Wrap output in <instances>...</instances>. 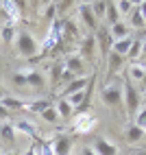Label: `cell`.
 <instances>
[{"instance_id": "obj_1", "label": "cell", "mask_w": 146, "mask_h": 155, "mask_svg": "<svg viewBox=\"0 0 146 155\" xmlns=\"http://www.w3.org/2000/svg\"><path fill=\"white\" fill-rule=\"evenodd\" d=\"M100 98H102V103H105L107 107H113V109L122 107V83L118 79H113L107 85H102Z\"/></svg>"}, {"instance_id": "obj_2", "label": "cell", "mask_w": 146, "mask_h": 155, "mask_svg": "<svg viewBox=\"0 0 146 155\" xmlns=\"http://www.w3.org/2000/svg\"><path fill=\"white\" fill-rule=\"evenodd\" d=\"M15 46H18V53L22 57H26V59L37 57V42H35V37L31 35L28 31H18Z\"/></svg>"}, {"instance_id": "obj_3", "label": "cell", "mask_w": 146, "mask_h": 155, "mask_svg": "<svg viewBox=\"0 0 146 155\" xmlns=\"http://www.w3.org/2000/svg\"><path fill=\"white\" fill-rule=\"evenodd\" d=\"M122 105L127 107V116H135L140 109V92L131 81L122 83Z\"/></svg>"}, {"instance_id": "obj_4", "label": "cell", "mask_w": 146, "mask_h": 155, "mask_svg": "<svg viewBox=\"0 0 146 155\" xmlns=\"http://www.w3.org/2000/svg\"><path fill=\"white\" fill-rule=\"evenodd\" d=\"M72 144H74V138L68 136V133H61L50 142V149H53V155H70Z\"/></svg>"}, {"instance_id": "obj_5", "label": "cell", "mask_w": 146, "mask_h": 155, "mask_svg": "<svg viewBox=\"0 0 146 155\" xmlns=\"http://www.w3.org/2000/svg\"><path fill=\"white\" fill-rule=\"evenodd\" d=\"M63 68L70 72V74H74L76 79H79V77H85V61L81 59V55H79V53H72L70 57H66Z\"/></svg>"}, {"instance_id": "obj_6", "label": "cell", "mask_w": 146, "mask_h": 155, "mask_svg": "<svg viewBox=\"0 0 146 155\" xmlns=\"http://www.w3.org/2000/svg\"><path fill=\"white\" fill-rule=\"evenodd\" d=\"M94 127H96V118L92 116V114H79V116L74 118V125H72V129H74L76 133H89Z\"/></svg>"}, {"instance_id": "obj_7", "label": "cell", "mask_w": 146, "mask_h": 155, "mask_svg": "<svg viewBox=\"0 0 146 155\" xmlns=\"http://www.w3.org/2000/svg\"><path fill=\"white\" fill-rule=\"evenodd\" d=\"M122 64H124V57H120V55H116V53H111V50H109V55H107V74H105V85L113 79V74H116V72H120Z\"/></svg>"}, {"instance_id": "obj_8", "label": "cell", "mask_w": 146, "mask_h": 155, "mask_svg": "<svg viewBox=\"0 0 146 155\" xmlns=\"http://www.w3.org/2000/svg\"><path fill=\"white\" fill-rule=\"evenodd\" d=\"M87 83H89L87 77H79V79H74V81H70V83L63 87V92H61L59 98H68V96H72V94H76V92H83V90L87 87Z\"/></svg>"}, {"instance_id": "obj_9", "label": "cell", "mask_w": 146, "mask_h": 155, "mask_svg": "<svg viewBox=\"0 0 146 155\" xmlns=\"http://www.w3.org/2000/svg\"><path fill=\"white\" fill-rule=\"evenodd\" d=\"M79 15H81L83 22H85V26H87V28H92V31H96V28H98V20L94 18L89 2H81V5H79Z\"/></svg>"}, {"instance_id": "obj_10", "label": "cell", "mask_w": 146, "mask_h": 155, "mask_svg": "<svg viewBox=\"0 0 146 155\" xmlns=\"http://www.w3.org/2000/svg\"><path fill=\"white\" fill-rule=\"evenodd\" d=\"M94 153L96 155H118V147L111 144L109 140H105L102 136H98L96 142H94Z\"/></svg>"}, {"instance_id": "obj_11", "label": "cell", "mask_w": 146, "mask_h": 155, "mask_svg": "<svg viewBox=\"0 0 146 155\" xmlns=\"http://www.w3.org/2000/svg\"><path fill=\"white\" fill-rule=\"evenodd\" d=\"M24 77H26V87H35V90H44L46 87V79L41 72L37 70H24Z\"/></svg>"}, {"instance_id": "obj_12", "label": "cell", "mask_w": 146, "mask_h": 155, "mask_svg": "<svg viewBox=\"0 0 146 155\" xmlns=\"http://www.w3.org/2000/svg\"><path fill=\"white\" fill-rule=\"evenodd\" d=\"M94 46H96V37H94V35H89V37L83 39V44L79 48V55H81L83 61H92L94 59Z\"/></svg>"}, {"instance_id": "obj_13", "label": "cell", "mask_w": 146, "mask_h": 155, "mask_svg": "<svg viewBox=\"0 0 146 155\" xmlns=\"http://www.w3.org/2000/svg\"><path fill=\"white\" fill-rule=\"evenodd\" d=\"M13 129H15V131H20V133H26V136H31V138H37V136H39L37 125H35V122H31V120H26V118L18 120L15 125H13Z\"/></svg>"}, {"instance_id": "obj_14", "label": "cell", "mask_w": 146, "mask_h": 155, "mask_svg": "<svg viewBox=\"0 0 146 155\" xmlns=\"http://www.w3.org/2000/svg\"><path fill=\"white\" fill-rule=\"evenodd\" d=\"M109 35H111V42H118V39H124V37H129V24L120 20L118 24L109 26Z\"/></svg>"}, {"instance_id": "obj_15", "label": "cell", "mask_w": 146, "mask_h": 155, "mask_svg": "<svg viewBox=\"0 0 146 155\" xmlns=\"http://www.w3.org/2000/svg\"><path fill=\"white\" fill-rule=\"evenodd\" d=\"M98 46H100V53L102 55H109V50H111V35H109V28H100L98 26Z\"/></svg>"}, {"instance_id": "obj_16", "label": "cell", "mask_w": 146, "mask_h": 155, "mask_svg": "<svg viewBox=\"0 0 146 155\" xmlns=\"http://www.w3.org/2000/svg\"><path fill=\"white\" fill-rule=\"evenodd\" d=\"M48 107H53V103H50V98H37V101H26V107L28 111H33V114H41L44 109Z\"/></svg>"}, {"instance_id": "obj_17", "label": "cell", "mask_w": 146, "mask_h": 155, "mask_svg": "<svg viewBox=\"0 0 146 155\" xmlns=\"http://www.w3.org/2000/svg\"><path fill=\"white\" fill-rule=\"evenodd\" d=\"M131 42H133L131 37L118 39V42H111V53H116V55H120V57L127 59V53H129V48H131Z\"/></svg>"}, {"instance_id": "obj_18", "label": "cell", "mask_w": 146, "mask_h": 155, "mask_svg": "<svg viewBox=\"0 0 146 155\" xmlns=\"http://www.w3.org/2000/svg\"><path fill=\"white\" fill-rule=\"evenodd\" d=\"M124 138H127L129 144H138V142L144 138V129H140L138 125H129L127 131H124Z\"/></svg>"}, {"instance_id": "obj_19", "label": "cell", "mask_w": 146, "mask_h": 155, "mask_svg": "<svg viewBox=\"0 0 146 155\" xmlns=\"http://www.w3.org/2000/svg\"><path fill=\"white\" fill-rule=\"evenodd\" d=\"M0 105H2L5 109H9V111H13V109H24L26 107V101L13 98V96H2V98H0Z\"/></svg>"}, {"instance_id": "obj_20", "label": "cell", "mask_w": 146, "mask_h": 155, "mask_svg": "<svg viewBox=\"0 0 146 155\" xmlns=\"http://www.w3.org/2000/svg\"><path fill=\"white\" fill-rule=\"evenodd\" d=\"M55 109H57V114H59V118H63V120H68V118L74 116V109H72V105H70L66 98H59Z\"/></svg>"}, {"instance_id": "obj_21", "label": "cell", "mask_w": 146, "mask_h": 155, "mask_svg": "<svg viewBox=\"0 0 146 155\" xmlns=\"http://www.w3.org/2000/svg\"><path fill=\"white\" fill-rule=\"evenodd\" d=\"M129 79H131V81H144V79H146V66H142V64H131V66H129Z\"/></svg>"}, {"instance_id": "obj_22", "label": "cell", "mask_w": 146, "mask_h": 155, "mask_svg": "<svg viewBox=\"0 0 146 155\" xmlns=\"http://www.w3.org/2000/svg\"><path fill=\"white\" fill-rule=\"evenodd\" d=\"M105 18H107V24L113 26L120 22V13H118V7L116 2H107V11H105Z\"/></svg>"}, {"instance_id": "obj_23", "label": "cell", "mask_w": 146, "mask_h": 155, "mask_svg": "<svg viewBox=\"0 0 146 155\" xmlns=\"http://www.w3.org/2000/svg\"><path fill=\"white\" fill-rule=\"evenodd\" d=\"M0 138H2V140H7V142H15V129H13V125H11V122H2V125H0Z\"/></svg>"}, {"instance_id": "obj_24", "label": "cell", "mask_w": 146, "mask_h": 155, "mask_svg": "<svg viewBox=\"0 0 146 155\" xmlns=\"http://www.w3.org/2000/svg\"><path fill=\"white\" fill-rule=\"evenodd\" d=\"M39 116H41V120H44V122H48V125H57V122L61 120L55 107H48V109H44V111L39 114Z\"/></svg>"}, {"instance_id": "obj_25", "label": "cell", "mask_w": 146, "mask_h": 155, "mask_svg": "<svg viewBox=\"0 0 146 155\" xmlns=\"http://www.w3.org/2000/svg\"><path fill=\"white\" fill-rule=\"evenodd\" d=\"M140 57H142V39H133L129 53H127V59L135 61V59H140Z\"/></svg>"}, {"instance_id": "obj_26", "label": "cell", "mask_w": 146, "mask_h": 155, "mask_svg": "<svg viewBox=\"0 0 146 155\" xmlns=\"http://www.w3.org/2000/svg\"><path fill=\"white\" fill-rule=\"evenodd\" d=\"M89 7H92V13H94V18H96V20L105 18V11H107V2H102V0H96V2H92Z\"/></svg>"}, {"instance_id": "obj_27", "label": "cell", "mask_w": 146, "mask_h": 155, "mask_svg": "<svg viewBox=\"0 0 146 155\" xmlns=\"http://www.w3.org/2000/svg\"><path fill=\"white\" fill-rule=\"evenodd\" d=\"M15 35H18L15 26H11V24H5V26H2V42H5V44L15 42Z\"/></svg>"}, {"instance_id": "obj_28", "label": "cell", "mask_w": 146, "mask_h": 155, "mask_svg": "<svg viewBox=\"0 0 146 155\" xmlns=\"http://www.w3.org/2000/svg\"><path fill=\"white\" fill-rule=\"evenodd\" d=\"M131 24L135 26V28H144L146 24H144V18H142V13H140V9H138V2H135V9L131 11Z\"/></svg>"}, {"instance_id": "obj_29", "label": "cell", "mask_w": 146, "mask_h": 155, "mask_svg": "<svg viewBox=\"0 0 146 155\" xmlns=\"http://www.w3.org/2000/svg\"><path fill=\"white\" fill-rule=\"evenodd\" d=\"M44 20H46V22H50V20L55 22V20H57V5L55 2H48L44 7Z\"/></svg>"}, {"instance_id": "obj_30", "label": "cell", "mask_w": 146, "mask_h": 155, "mask_svg": "<svg viewBox=\"0 0 146 155\" xmlns=\"http://www.w3.org/2000/svg\"><path fill=\"white\" fill-rule=\"evenodd\" d=\"M116 7H118V13L122 15V13H129L131 15V11L135 9V2H131V0H120V2H116Z\"/></svg>"}, {"instance_id": "obj_31", "label": "cell", "mask_w": 146, "mask_h": 155, "mask_svg": "<svg viewBox=\"0 0 146 155\" xmlns=\"http://www.w3.org/2000/svg\"><path fill=\"white\" fill-rule=\"evenodd\" d=\"M133 125H138L140 129H146V105L138 109V114H135V122Z\"/></svg>"}, {"instance_id": "obj_32", "label": "cell", "mask_w": 146, "mask_h": 155, "mask_svg": "<svg viewBox=\"0 0 146 155\" xmlns=\"http://www.w3.org/2000/svg\"><path fill=\"white\" fill-rule=\"evenodd\" d=\"M13 83L18 87H26V77H24V72H15L13 74Z\"/></svg>"}, {"instance_id": "obj_33", "label": "cell", "mask_w": 146, "mask_h": 155, "mask_svg": "<svg viewBox=\"0 0 146 155\" xmlns=\"http://www.w3.org/2000/svg\"><path fill=\"white\" fill-rule=\"evenodd\" d=\"M9 116H11V111H9V109H5L2 105H0V120H2V122H7V120H9Z\"/></svg>"}, {"instance_id": "obj_34", "label": "cell", "mask_w": 146, "mask_h": 155, "mask_svg": "<svg viewBox=\"0 0 146 155\" xmlns=\"http://www.w3.org/2000/svg\"><path fill=\"white\" fill-rule=\"evenodd\" d=\"M138 9H140L142 18H144V24H146V2H138Z\"/></svg>"}, {"instance_id": "obj_35", "label": "cell", "mask_w": 146, "mask_h": 155, "mask_svg": "<svg viewBox=\"0 0 146 155\" xmlns=\"http://www.w3.org/2000/svg\"><path fill=\"white\" fill-rule=\"evenodd\" d=\"M81 155H96V153H94L92 147H83V149H81Z\"/></svg>"}, {"instance_id": "obj_36", "label": "cell", "mask_w": 146, "mask_h": 155, "mask_svg": "<svg viewBox=\"0 0 146 155\" xmlns=\"http://www.w3.org/2000/svg\"><path fill=\"white\" fill-rule=\"evenodd\" d=\"M5 96V87H2V83H0V98Z\"/></svg>"}, {"instance_id": "obj_37", "label": "cell", "mask_w": 146, "mask_h": 155, "mask_svg": "<svg viewBox=\"0 0 146 155\" xmlns=\"http://www.w3.org/2000/svg\"><path fill=\"white\" fill-rule=\"evenodd\" d=\"M5 155H20L18 151H11V153H5Z\"/></svg>"}, {"instance_id": "obj_38", "label": "cell", "mask_w": 146, "mask_h": 155, "mask_svg": "<svg viewBox=\"0 0 146 155\" xmlns=\"http://www.w3.org/2000/svg\"><path fill=\"white\" fill-rule=\"evenodd\" d=\"M142 140H144V144H146V129H144V138H142Z\"/></svg>"}, {"instance_id": "obj_39", "label": "cell", "mask_w": 146, "mask_h": 155, "mask_svg": "<svg viewBox=\"0 0 146 155\" xmlns=\"http://www.w3.org/2000/svg\"><path fill=\"white\" fill-rule=\"evenodd\" d=\"M144 101H146V94H144Z\"/></svg>"}]
</instances>
